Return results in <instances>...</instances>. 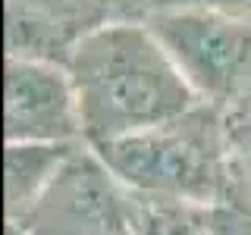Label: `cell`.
Masks as SVG:
<instances>
[{
  "label": "cell",
  "instance_id": "2",
  "mask_svg": "<svg viewBox=\"0 0 251 235\" xmlns=\"http://www.w3.org/2000/svg\"><path fill=\"white\" fill-rule=\"evenodd\" d=\"M113 176L141 198L198 207L235 198L229 110L198 100L185 113L145 132L94 147Z\"/></svg>",
  "mask_w": 251,
  "mask_h": 235
},
{
  "label": "cell",
  "instance_id": "14",
  "mask_svg": "<svg viewBox=\"0 0 251 235\" xmlns=\"http://www.w3.org/2000/svg\"><path fill=\"white\" fill-rule=\"evenodd\" d=\"M129 235H132V232H129Z\"/></svg>",
  "mask_w": 251,
  "mask_h": 235
},
{
  "label": "cell",
  "instance_id": "6",
  "mask_svg": "<svg viewBox=\"0 0 251 235\" xmlns=\"http://www.w3.org/2000/svg\"><path fill=\"white\" fill-rule=\"evenodd\" d=\"M107 19L100 0H6V57L66 63Z\"/></svg>",
  "mask_w": 251,
  "mask_h": 235
},
{
  "label": "cell",
  "instance_id": "10",
  "mask_svg": "<svg viewBox=\"0 0 251 235\" xmlns=\"http://www.w3.org/2000/svg\"><path fill=\"white\" fill-rule=\"evenodd\" d=\"M210 235H251V204L242 198H229L217 207H207Z\"/></svg>",
  "mask_w": 251,
  "mask_h": 235
},
{
  "label": "cell",
  "instance_id": "3",
  "mask_svg": "<svg viewBox=\"0 0 251 235\" xmlns=\"http://www.w3.org/2000/svg\"><path fill=\"white\" fill-rule=\"evenodd\" d=\"M195 97L239 110L251 94V19L217 6L173 3L145 16Z\"/></svg>",
  "mask_w": 251,
  "mask_h": 235
},
{
  "label": "cell",
  "instance_id": "8",
  "mask_svg": "<svg viewBox=\"0 0 251 235\" xmlns=\"http://www.w3.org/2000/svg\"><path fill=\"white\" fill-rule=\"evenodd\" d=\"M129 232L132 235H210L207 207L185 204V201H163V198L132 194Z\"/></svg>",
  "mask_w": 251,
  "mask_h": 235
},
{
  "label": "cell",
  "instance_id": "13",
  "mask_svg": "<svg viewBox=\"0 0 251 235\" xmlns=\"http://www.w3.org/2000/svg\"><path fill=\"white\" fill-rule=\"evenodd\" d=\"M239 110H251V94H248V100H245V104H242Z\"/></svg>",
  "mask_w": 251,
  "mask_h": 235
},
{
  "label": "cell",
  "instance_id": "7",
  "mask_svg": "<svg viewBox=\"0 0 251 235\" xmlns=\"http://www.w3.org/2000/svg\"><path fill=\"white\" fill-rule=\"evenodd\" d=\"M85 144V141H82ZM78 144L47 141H10L3 151V213L6 223H19L41 201L57 172L75 154Z\"/></svg>",
  "mask_w": 251,
  "mask_h": 235
},
{
  "label": "cell",
  "instance_id": "12",
  "mask_svg": "<svg viewBox=\"0 0 251 235\" xmlns=\"http://www.w3.org/2000/svg\"><path fill=\"white\" fill-rule=\"evenodd\" d=\"M173 3H198V6H217V10L235 13L251 19V0H160V6H173Z\"/></svg>",
  "mask_w": 251,
  "mask_h": 235
},
{
  "label": "cell",
  "instance_id": "9",
  "mask_svg": "<svg viewBox=\"0 0 251 235\" xmlns=\"http://www.w3.org/2000/svg\"><path fill=\"white\" fill-rule=\"evenodd\" d=\"M229 141H232L235 198L251 204V110H232L229 113Z\"/></svg>",
  "mask_w": 251,
  "mask_h": 235
},
{
  "label": "cell",
  "instance_id": "5",
  "mask_svg": "<svg viewBox=\"0 0 251 235\" xmlns=\"http://www.w3.org/2000/svg\"><path fill=\"white\" fill-rule=\"evenodd\" d=\"M3 138L82 144V113L66 63L6 57L3 66Z\"/></svg>",
  "mask_w": 251,
  "mask_h": 235
},
{
  "label": "cell",
  "instance_id": "4",
  "mask_svg": "<svg viewBox=\"0 0 251 235\" xmlns=\"http://www.w3.org/2000/svg\"><path fill=\"white\" fill-rule=\"evenodd\" d=\"M129 188L91 144H78L41 201L19 219L22 235H129Z\"/></svg>",
  "mask_w": 251,
  "mask_h": 235
},
{
  "label": "cell",
  "instance_id": "1",
  "mask_svg": "<svg viewBox=\"0 0 251 235\" xmlns=\"http://www.w3.org/2000/svg\"><path fill=\"white\" fill-rule=\"evenodd\" d=\"M85 144L100 147L198 104L145 19H107L69 53Z\"/></svg>",
  "mask_w": 251,
  "mask_h": 235
},
{
  "label": "cell",
  "instance_id": "11",
  "mask_svg": "<svg viewBox=\"0 0 251 235\" xmlns=\"http://www.w3.org/2000/svg\"><path fill=\"white\" fill-rule=\"evenodd\" d=\"M113 19H145L160 6V0H100Z\"/></svg>",
  "mask_w": 251,
  "mask_h": 235
}]
</instances>
